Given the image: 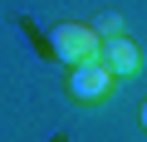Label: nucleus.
I'll list each match as a JSON object with an SVG mask.
<instances>
[{"instance_id":"obj_3","label":"nucleus","mask_w":147,"mask_h":142,"mask_svg":"<svg viewBox=\"0 0 147 142\" xmlns=\"http://www.w3.org/2000/svg\"><path fill=\"white\" fill-rule=\"evenodd\" d=\"M98 59L108 64V74H113V79L137 74V44L123 39V34H118V39H103V44H98Z\"/></svg>"},{"instance_id":"obj_1","label":"nucleus","mask_w":147,"mask_h":142,"mask_svg":"<svg viewBox=\"0 0 147 142\" xmlns=\"http://www.w3.org/2000/svg\"><path fill=\"white\" fill-rule=\"evenodd\" d=\"M49 44H54V54L64 59V64H84V59H98V34H93V25H54L49 30Z\"/></svg>"},{"instance_id":"obj_2","label":"nucleus","mask_w":147,"mask_h":142,"mask_svg":"<svg viewBox=\"0 0 147 142\" xmlns=\"http://www.w3.org/2000/svg\"><path fill=\"white\" fill-rule=\"evenodd\" d=\"M113 74H108V64L103 59H84V64H74L69 69V93L79 98V103H103L113 93Z\"/></svg>"},{"instance_id":"obj_5","label":"nucleus","mask_w":147,"mask_h":142,"mask_svg":"<svg viewBox=\"0 0 147 142\" xmlns=\"http://www.w3.org/2000/svg\"><path fill=\"white\" fill-rule=\"evenodd\" d=\"M142 127H147V103H142Z\"/></svg>"},{"instance_id":"obj_4","label":"nucleus","mask_w":147,"mask_h":142,"mask_svg":"<svg viewBox=\"0 0 147 142\" xmlns=\"http://www.w3.org/2000/svg\"><path fill=\"white\" fill-rule=\"evenodd\" d=\"M93 34H98V39H118V34H123V15H113V10L98 15V20H93Z\"/></svg>"}]
</instances>
